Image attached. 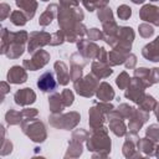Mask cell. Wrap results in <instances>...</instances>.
<instances>
[{"instance_id": "9a60e30c", "label": "cell", "mask_w": 159, "mask_h": 159, "mask_svg": "<svg viewBox=\"0 0 159 159\" xmlns=\"http://www.w3.org/2000/svg\"><path fill=\"white\" fill-rule=\"evenodd\" d=\"M37 87H39L40 91L46 92V93L53 92V91L57 88V82H56V80H55L53 72L47 71V72L42 73V75L39 77V80H37Z\"/></svg>"}, {"instance_id": "4316f807", "label": "cell", "mask_w": 159, "mask_h": 159, "mask_svg": "<svg viewBox=\"0 0 159 159\" xmlns=\"http://www.w3.org/2000/svg\"><path fill=\"white\" fill-rule=\"evenodd\" d=\"M137 148L139 152L144 153V155H153L155 150V144L153 140H150L148 137L145 138H139L137 143Z\"/></svg>"}, {"instance_id": "5b68a950", "label": "cell", "mask_w": 159, "mask_h": 159, "mask_svg": "<svg viewBox=\"0 0 159 159\" xmlns=\"http://www.w3.org/2000/svg\"><path fill=\"white\" fill-rule=\"evenodd\" d=\"M114 107L111 102H99V103H96L94 106H92L89 108V113H88V117H89V127L91 129H97L99 127L103 125L104 120L107 119V114L113 111Z\"/></svg>"}, {"instance_id": "603a6c76", "label": "cell", "mask_w": 159, "mask_h": 159, "mask_svg": "<svg viewBox=\"0 0 159 159\" xmlns=\"http://www.w3.org/2000/svg\"><path fill=\"white\" fill-rule=\"evenodd\" d=\"M16 6L24 11L29 20H31L35 16V12L37 10V2L36 0H15Z\"/></svg>"}, {"instance_id": "680465c9", "label": "cell", "mask_w": 159, "mask_h": 159, "mask_svg": "<svg viewBox=\"0 0 159 159\" xmlns=\"http://www.w3.org/2000/svg\"><path fill=\"white\" fill-rule=\"evenodd\" d=\"M41 1H48V0H41Z\"/></svg>"}, {"instance_id": "277c9868", "label": "cell", "mask_w": 159, "mask_h": 159, "mask_svg": "<svg viewBox=\"0 0 159 159\" xmlns=\"http://www.w3.org/2000/svg\"><path fill=\"white\" fill-rule=\"evenodd\" d=\"M133 41H134V31H133V29L128 27V26H119V30H118L117 35L113 39H111L107 43L114 50L130 52Z\"/></svg>"}, {"instance_id": "f35d334b", "label": "cell", "mask_w": 159, "mask_h": 159, "mask_svg": "<svg viewBox=\"0 0 159 159\" xmlns=\"http://www.w3.org/2000/svg\"><path fill=\"white\" fill-rule=\"evenodd\" d=\"M63 41H66V36H65V32L62 30H57L55 34H52L51 36V41H50V45L51 46H57V45H62Z\"/></svg>"}, {"instance_id": "816d5d0a", "label": "cell", "mask_w": 159, "mask_h": 159, "mask_svg": "<svg viewBox=\"0 0 159 159\" xmlns=\"http://www.w3.org/2000/svg\"><path fill=\"white\" fill-rule=\"evenodd\" d=\"M157 82H159V68L154 67V68H150V84L153 86Z\"/></svg>"}, {"instance_id": "7c38bea8", "label": "cell", "mask_w": 159, "mask_h": 159, "mask_svg": "<svg viewBox=\"0 0 159 159\" xmlns=\"http://www.w3.org/2000/svg\"><path fill=\"white\" fill-rule=\"evenodd\" d=\"M139 140V137L137 134V132H132L129 130L128 134H125V142L123 144V155L125 158H138V157H143L140 154L139 150H137V143Z\"/></svg>"}, {"instance_id": "ba28073f", "label": "cell", "mask_w": 159, "mask_h": 159, "mask_svg": "<svg viewBox=\"0 0 159 159\" xmlns=\"http://www.w3.org/2000/svg\"><path fill=\"white\" fill-rule=\"evenodd\" d=\"M145 88H147V87L144 86V83H143L140 80L133 77L132 81H130V84L125 88L124 97L128 98V99H130V101H133V102L137 103V104H140L142 101H143L144 97H145V92H144Z\"/></svg>"}, {"instance_id": "44dd1931", "label": "cell", "mask_w": 159, "mask_h": 159, "mask_svg": "<svg viewBox=\"0 0 159 159\" xmlns=\"http://www.w3.org/2000/svg\"><path fill=\"white\" fill-rule=\"evenodd\" d=\"M53 67H55V72H56V76H57V81H58V83H60V84H62V86H66V84L71 81L70 71H68V68H67L66 63H65V62H62V61H57V62H55Z\"/></svg>"}, {"instance_id": "6da1fadb", "label": "cell", "mask_w": 159, "mask_h": 159, "mask_svg": "<svg viewBox=\"0 0 159 159\" xmlns=\"http://www.w3.org/2000/svg\"><path fill=\"white\" fill-rule=\"evenodd\" d=\"M29 41V34L24 30L10 32L7 29L1 30V53L9 58H19L25 51V43Z\"/></svg>"}, {"instance_id": "f907efd6", "label": "cell", "mask_w": 159, "mask_h": 159, "mask_svg": "<svg viewBox=\"0 0 159 159\" xmlns=\"http://www.w3.org/2000/svg\"><path fill=\"white\" fill-rule=\"evenodd\" d=\"M135 63H137V56L134 53H129L128 57H127V60H125V62H124L125 67L132 70V68L135 67Z\"/></svg>"}, {"instance_id": "7402d4cb", "label": "cell", "mask_w": 159, "mask_h": 159, "mask_svg": "<svg viewBox=\"0 0 159 159\" xmlns=\"http://www.w3.org/2000/svg\"><path fill=\"white\" fill-rule=\"evenodd\" d=\"M96 96L101 102H111L114 98V89L112 88V86L107 82H102L99 83L97 91H96Z\"/></svg>"}, {"instance_id": "30bf717a", "label": "cell", "mask_w": 159, "mask_h": 159, "mask_svg": "<svg viewBox=\"0 0 159 159\" xmlns=\"http://www.w3.org/2000/svg\"><path fill=\"white\" fill-rule=\"evenodd\" d=\"M51 34L46 31H34L29 36V43H27V51L30 53H34L35 51L40 50V47H43L46 45H50L51 41Z\"/></svg>"}, {"instance_id": "e0dca14e", "label": "cell", "mask_w": 159, "mask_h": 159, "mask_svg": "<svg viewBox=\"0 0 159 159\" xmlns=\"http://www.w3.org/2000/svg\"><path fill=\"white\" fill-rule=\"evenodd\" d=\"M14 99H15V103L19 106H29L36 101V93L29 87L21 88L15 92Z\"/></svg>"}, {"instance_id": "bcb514c9", "label": "cell", "mask_w": 159, "mask_h": 159, "mask_svg": "<svg viewBox=\"0 0 159 159\" xmlns=\"http://www.w3.org/2000/svg\"><path fill=\"white\" fill-rule=\"evenodd\" d=\"M87 36L91 41H97V40H103V31L93 27V29H89L87 31Z\"/></svg>"}, {"instance_id": "2e32d148", "label": "cell", "mask_w": 159, "mask_h": 159, "mask_svg": "<svg viewBox=\"0 0 159 159\" xmlns=\"http://www.w3.org/2000/svg\"><path fill=\"white\" fill-rule=\"evenodd\" d=\"M148 119H149V112H147V111H144L142 108L135 109L133 116L129 118V123H128L129 130L138 132Z\"/></svg>"}, {"instance_id": "9c48e42d", "label": "cell", "mask_w": 159, "mask_h": 159, "mask_svg": "<svg viewBox=\"0 0 159 159\" xmlns=\"http://www.w3.org/2000/svg\"><path fill=\"white\" fill-rule=\"evenodd\" d=\"M50 61V53L45 50H37L32 53L31 58H26L22 62V66L26 70L30 71H37L40 68H42L45 65H47V62Z\"/></svg>"}, {"instance_id": "60d3db41", "label": "cell", "mask_w": 159, "mask_h": 159, "mask_svg": "<svg viewBox=\"0 0 159 159\" xmlns=\"http://www.w3.org/2000/svg\"><path fill=\"white\" fill-rule=\"evenodd\" d=\"M89 137L88 132H86L84 129H76L73 133H72V139L71 140H75V142H80V143H83L84 140H87Z\"/></svg>"}, {"instance_id": "1f68e13d", "label": "cell", "mask_w": 159, "mask_h": 159, "mask_svg": "<svg viewBox=\"0 0 159 159\" xmlns=\"http://www.w3.org/2000/svg\"><path fill=\"white\" fill-rule=\"evenodd\" d=\"M81 1L88 11H94L96 9L104 7L109 2V0H81Z\"/></svg>"}, {"instance_id": "e575fe53", "label": "cell", "mask_w": 159, "mask_h": 159, "mask_svg": "<svg viewBox=\"0 0 159 159\" xmlns=\"http://www.w3.org/2000/svg\"><path fill=\"white\" fill-rule=\"evenodd\" d=\"M130 81H132V78L129 77V75H128L125 71H123V72H120L119 76L117 77L116 83H117V86H118L120 89H125V88L130 84Z\"/></svg>"}, {"instance_id": "74e56055", "label": "cell", "mask_w": 159, "mask_h": 159, "mask_svg": "<svg viewBox=\"0 0 159 159\" xmlns=\"http://www.w3.org/2000/svg\"><path fill=\"white\" fill-rule=\"evenodd\" d=\"M145 134L154 143L159 142V124H150L145 130Z\"/></svg>"}, {"instance_id": "db71d44e", "label": "cell", "mask_w": 159, "mask_h": 159, "mask_svg": "<svg viewBox=\"0 0 159 159\" xmlns=\"http://www.w3.org/2000/svg\"><path fill=\"white\" fill-rule=\"evenodd\" d=\"M154 113H155V117H157V119H158V122H159V103L157 102V104H155V107H154Z\"/></svg>"}, {"instance_id": "7a4b0ae2", "label": "cell", "mask_w": 159, "mask_h": 159, "mask_svg": "<svg viewBox=\"0 0 159 159\" xmlns=\"http://www.w3.org/2000/svg\"><path fill=\"white\" fill-rule=\"evenodd\" d=\"M87 148L93 152V158L107 157L111 152V138L108 135V129L106 127H99L92 130V134L87 139Z\"/></svg>"}, {"instance_id": "d6a6232c", "label": "cell", "mask_w": 159, "mask_h": 159, "mask_svg": "<svg viewBox=\"0 0 159 159\" xmlns=\"http://www.w3.org/2000/svg\"><path fill=\"white\" fill-rule=\"evenodd\" d=\"M97 16H98V19H99V21H101L102 24L108 22V21H111V20H114V19H113V12H112L111 7H108V6H104V7L98 9Z\"/></svg>"}, {"instance_id": "4fadbf2b", "label": "cell", "mask_w": 159, "mask_h": 159, "mask_svg": "<svg viewBox=\"0 0 159 159\" xmlns=\"http://www.w3.org/2000/svg\"><path fill=\"white\" fill-rule=\"evenodd\" d=\"M139 16L144 22L159 26V7L158 6L152 5V4L143 5V7L139 10Z\"/></svg>"}, {"instance_id": "ee69618b", "label": "cell", "mask_w": 159, "mask_h": 159, "mask_svg": "<svg viewBox=\"0 0 159 159\" xmlns=\"http://www.w3.org/2000/svg\"><path fill=\"white\" fill-rule=\"evenodd\" d=\"M71 65H78V66L84 67L87 65V58H84L80 52L72 53L71 55Z\"/></svg>"}, {"instance_id": "b9f144b4", "label": "cell", "mask_w": 159, "mask_h": 159, "mask_svg": "<svg viewBox=\"0 0 159 159\" xmlns=\"http://www.w3.org/2000/svg\"><path fill=\"white\" fill-rule=\"evenodd\" d=\"M61 97H62L63 104H65L66 107H70V106H72L75 97H73V92H72L71 89H67V88H66V89H63V91L61 92Z\"/></svg>"}, {"instance_id": "d590c367", "label": "cell", "mask_w": 159, "mask_h": 159, "mask_svg": "<svg viewBox=\"0 0 159 159\" xmlns=\"http://www.w3.org/2000/svg\"><path fill=\"white\" fill-rule=\"evenodd\" d=\"M117 111L122 114V117H123L124 119H129V118L133 116V113H134L135 108H134L133 106L127 104V103H122V104H119V106H118Z\"/></svg>"}, {"instance_id": "c3c4849f", "label": "cell", "mask_w": 159, "mask_h": 159, "mask_svg": "<svg viewBox=\"0 0 159 159\" xmlns=\"http://www.w3.org/2000/svg\"><path fill=\"white\" fill-rule=\"evenodd\" d=\"M10 5H7V4H5V2H2L1 5H0V19L1 20H5L7 16H10L11 14H10Z\"/></svg>"}, {"instance_id": "11a10c76", "label": "cell", "mask_w": 159, "mask_h": 159, "mask_svg": "<svg viewBox=\"0 0 159 159\" xmlns=\"http://www.w3.org/2000/svg\"><path fill=\"white\" fill-rule=\"evenodd\" d=\"M145 0H132V2H134V4H143Z\"/></svg>"}, {"instance_id": "f546056e", "label": "cell", "mask_w": 159, "mask_h": 159, "mask_svg": "<svg viewBox=\"0 0 159 159\" xmlns=\"http://www.w3.org/2000/svg\"><path fill=\"white\" fill-rule=\"evenodd\" d=\"M10 20L16 26H24L27 22L29 19H27V16H26V14L24 11H21V10H14L11 12V15H10Z\"/></svg>"}, {"instance_id": "3957f363", "label": "cell", "mask_w": 159, "mask_h": 159, "mask_svg": "<svg viewBox=\"0 0 159 159\" xmlns=\"http://www.w3.org/2000/svg\"><path fill=\"white\" fill-rule=\"evenodd\" d=\"M21 128H22V132L35 143H42L47 138L45 124L40 119H36V118L24 119L21 122Z\"/></svg>"}, {"instance_id": "d4e9b609", "label": "cell", "mask_w": 159, "mask_h": 159, "mask_svg": "<svg viewBox=\"0 0 159 159\" xmlns=\"http://www.w3.org/2000/svg\"><path fill=\"white\" fill-rule=\"evenodd\" d=\"M130 52H125V51H120V50H114L112 48L108 52V63L111 66H117V65H122L125 62L128 55Z\"/></svg>"}, {"instance_id": "f1b7e54d", "label": "cell", "mask_w": 159, "mask_h": 159, "mask_svg": "<svg viewBox=\"0 0 159 159\" xmlns=\"http://www.w3.org/2000/svg\"><path fill=\"white\" fill-rule=\"evenodd\" d=\"M5 119H6V123L9 125H16V124H21V122L24 120V117H22L21 112L15 111V109H10L5 113Z\"/></svg>"}, {"instance_id": "7bdbcfd3", "label": "cell", "mask_w": 159, "mask_h": 159, "mask_svg": "<svg viewBox=\"0 0 159 159\" xmlns=\"http://www.w3.org/2000/svg\"><path fill=\"white\" fill-rule=\"evenodd\" d=\"M82 66L78 65H71V70H70V76H71V81L75 82L78 78L82 77Z\"/></svg>"}, {"instance_id": "7dc6e473", "label": "cell", "mask_w": 159, "mask_h": 159, "mask_svg": "<svg viewBox=\"0 0 159 159\" xmlns=\"http://www.w3.org/2000/svg\"><path fill=\"white\" fill-rule=\"evenodd\" d=\"M24 119H31V118H36V116L39 114V111L36 108H25L21 111Z\"/></svg>"}, {"instance_id": "52a82bcc", "label": "cell", "mask_w": 159, "mask_h": 159, "mask_svg": "<svg viewBox=\"0 0 159 159\" xmlns=\"http://www.w3.org/2000/svg\"><path fill=\"white\" fill-rule=\"evenodd\" d=\"M81 120V116L77 112H70V113H52L50 116L48 122L53 128L57 129H66L70 130L75 128L78 122Z\"/></svg>"}, {"instance_id": "8fae6325", "label": "cell", "mask_w": 159, "mask_h": 159, "mask_svg": "<svg viewBox=\"0 0 159 159\" xmlns=\"http://www.w3.org/2000/svg\"><path fill=\"white\" fill-rule=\"evenodd\" d=\"M107 119L109 122V129L117 135V137H123L127 134V127L124 124V118L122 114L117 111L113 109L107 114Z\"/></svg>"}, {"instance_id": "8d00e7d4", "label": "cell", "mask_w": 159, "mask_h": 159, "mask_svg": "<svg viewBox=\"0 0 159 159\" xmlns=\"http://www.w3.org/2000/svg\"><path fill=\"white\" fill-rule=\"evenodd\" d=\"M138 30H139V35H140L142 37H144V39H149V37H152L153 34H154L153 26H152L150 24H148V22L140 24L139 27H138Z\"/></svg>"}, {"instance_id": "8992f818", "label": "cell", "mask_w": 159, "mask_h": 159, "mask_svg": "<svg viewBox=\"0 0 159 159\" xmlns=\"http://www.w3.org/2000/svg\"><path fill=\"white\" fill-rule=\"evenodd\" d=\"M99 86V78L96 77L92 72L86 75L83 78H78L77 81L73 82V88L77 94L89 98L93 94H96V91Z\"/></svg>"}, {"instance_id": "d6986e66", "label": "cell", "mask_w": 159, "mask_h": 159, "mask_svg": "<svg viewBox=\"0 0 159 159\" xmlns=\"http://www.w3.org/2000/svg\"><path fill=\"white\" fill-rule=\"evenodd\" d=\"M142 55H143V57L147 58L148 61L159 62V36L155 37V40H153L152 42L147 43V45L143 47Z\"/></svg>"}, {"instance_id": "cb8c5ba5", "label": "cell", "mask_w": 159, "mask_h": 159, "mask_svg": "<svg viewBox=\"0 0 159 159\" xmlns=\"http://www.w3.org/2000/svg\"><path fill=\"white\" fill-rule=\"evenodd\" d=\"M57 12H58V6H57V4H50V5L45 9V11L42 12V15L40 16L39 24H40L41 26H47V25H50L51 21L53 20V17L57 15Z\"/></svg>"}, {"instance_id": "ab89813d", "label": "cell", "mask_w": 159, "mask_h": 159, "mask_svg": "<svg viewBox=\"0 0 159 159\" xmlns=\"http://www.w3.org/2000/svg\"><path fill=\"white\" fill-rule=\"evenodd\" d=\"M117 15L120 20H128L132 15V9L128 5H119L117 9Z\"/></svg>"}, {"instance_id": "f6af8a7d", "label": "cell", "mask_w": 159, "mask_h": 159, "mask_svg": "<svg viewBox=\"0 0 159 159\" xmlns=\"http://www.w3.org/2000/svg\"><path fill=\"white\" fill-rule=\"evenodd\" d=\"M1 130H2V140H1V155H6L9 153H11V149H12V144L9 139H5L4 138V127H1Z\"/></svg>"}, {"instance_id": "836d02e7", "label": "cell", "mask_w": 159, "mask_h": 159, "mask_svg": "<svg viewBox=\"0 0 159 159\" xmlns=\"http://www.w3.org/2000/svg\"><path fill=\"white\" fill-rule=\"evenodd\" d=\"M155 104H157V101L154 99V97L150 96V94H145L144 99H143L142 103L139 104V108H142V109H144V111H147V112H150V111L154 109Z\"/></svg>"}, {"instance_id": "83f0119b", "label": "cell", "mask_w": 159, "mask_h": 159, "mask_svg": "<svg viewBox=\"0 0 159 159\" xmlns=\"http://www.w3.org/2000/svg\"><path fill=\"white\" fill-rule=\"evenodd\" d=\"M134 77L140 80L144 86L148 88L150 87V68H145V67H139L134 70Z\"/></svg>"}, {"instance_id": "ffe728a7", "label": "cell", "mask_w": 159, "mask_h": 159, "mask_svg": "<svg viewBox=\"0 0 159 159\" xmlns=\"http://www.w3.org/2000/svg\"><path fill=\"white\" fill-rule=\"evenodd\" d=\"M92 73L98 78H107L113 73V70L111 68L109 63L101 62V61H93L92 62Z\"/></svg>"}, {"instance_id": "681fc988", "label": "cell", "mask_w": 159, "mask_h": 159, "mask_svg": "<svg viewBox=\"0 0 159 159\" xmlns=\"http://www.w3.org/2000/svg\"><path fill=\"white\" fill-rule=\"evenodd\" d=\"M96 60H97V61H101V62L108 63V52L106 51L104 47H99V51H98V53H97Z\"/></svg>"}, {"instance_id": "ac0fdd59", "label": "cell", "mask_w": 159, "mask_h": 159, "mask_svg": "<svg viewBox=\"0 0 159 159\" xmlns=\"http://www.w3.org/2000/svg\"><path fill=\"white\" fill-rule=\"evenodd\" d=\"M26 68L22 66H12L9 72H7V76H6V80L9 83H14V84H20V83H24L27 81V73L25 71Z\"/></svg>"}, {"instance_id": "5bb4252c", "label": "cell", "mask_w": 159, "mask_h": 159, "mask_svg": "<svg viewBox=\"0 0 159 159\" xmlns=\"http://www.w3.org/2000/svg\"><path fill=\"white\" fill-rule=\"evenodd\" d=\"M77 48H78V52L87 60L96 58L97 53L99 51V47L93 41H89V40H86V39H81L77 42Z\"/></svg>"}, {"instance_id": "9f6ffc18", "label": "cell", "mask_w": 159, "mask_h": 159, "mask_svg": "<svg viewBox=\"0 0 159 159\" xmlns=\"http://www.w3.org/2000/svg\"><path fill=\"white\" fill-rule=\"evenodd\" d=\"M155 155H157V157L159 158V144H158V145L155 147Z\"/></svg>"}, {"instance_id": "f5cc1de1", "label": "cell", "mask_w": 159, "mask_h": 159, "mask_svg": "<svg viewBox=\"0 0 159 159\" xmlns=\"http://www.w3.org/2000/svg\"><path fill=\"white\" fill-rule=\"evenodd\" d=\"M1 97H2V99H4V97H5V94L7 93V92H10V86L6 83V82H1Z\"/></svg>"}, {"instance_id": "484cf974", "label": "cell", "mask_w": 159, "mask_h": 159, "mask_svg": "<svg viewBox=\"0 0 159 159\" xmlns=\"http://www.w3.org/2000/svg\"><path fill=\"white\" fill-rule=\"evenodd\" d=\"M48 106H50V111L51 113H62V111L66 108V106L63 104L62 97L60 93H52L48 98Z\"/></svg>"}, {"instance_id": "4dcf8cb0", "label": "cell", "mask_w": 159, "mask_h": 159, "mask_svg": "<svg viewBox=\"0 0 159 159\" xmlns=\"http://www.w3.org/2000/svg\"><path fill=\"white\" fill-rule=\"evenodd\" d=\"M82 149H83V148H82V143L71 140L70 144H68V150H67V153L65 154V157H66V158H68V157H71V158H77V157H80V155L82 154Z\"/></svg>"}, {"instance_id": "6f0895ef", "label": "cell", "mask_w": 159, "mask_h": 159, "mask_svg": "<svg viewBox=\"0 0 159 159\" xmlns=\"http://www.w3.org/2000/svg\"><path fill=\"white\" fill-rule=\"evenodd\" d=\"M150 1H159V0H150Z\"/></svg>"}]
</instances>
